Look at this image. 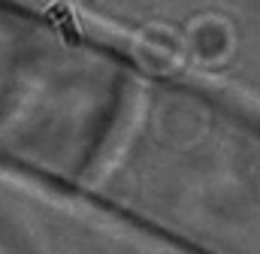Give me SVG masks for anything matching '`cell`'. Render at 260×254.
<instances>
[{"label":"cell","mask_w":260,"mask_h":254,"mask_svg":"<svg viewBox=\"0 0 260 254\" xmlns=\"http://www.w3.org/2000/svg\"><path fill=\"white\" fill-rule=\"evenodd\" d=\"M0 30H3V24H0ZM0 100H3V94H0ZM6 133V121H3V115H0V136Z\"/></svg>","instance_id":"obj_1"}]
</instances>
